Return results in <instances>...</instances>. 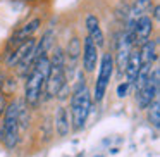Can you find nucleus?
<instances>
[{
    "instance_id": "1",
    "label": "nucleus",
    "mask_w": 160,
    "mask_h": 157,
    "mask_svg": "<svg viewBox=\"0 0 160 157\" xmlns=\"http://www.w3.org/2000/svg\"><path fill=\"white\" fill-rule=\"evenodd\" d=\"M50 69V60L48 57H40L35 60L29 74L26 76V86H24V102L28 107L36 109L42 100V93L45 90V80Z\"/></svg>"
},
{
    "instance_id": "2",
    "label": "nucleus",
    "mask_w": 160,
    "mask_h": 157,
    "mask_svg": "<svg viewBox=\"0 0 160 157\" xmlns=\"http://www.w3.org/2000/svg\"><path fill=\"white\" fill-rule=\"evenodd\" d=\"M91 111V95L90 90L86 88V80L83 73H79L78 85L74 86L72 97H71V116H72V128L83 129L86 124V119Z\"/></svg>"
},
{
    "instance_id": "3",
    "label": "nucleus",
    "mask_w": 160,
    "mask_h": 157,
    "mask_svg": "<svg viewBox=\"0 0 160 157\" xmlns=\"http://www.w3.org/2000/svg\"><path fill=\"white\" fill-rule=\"evenodd\" d=\"M48 60H50V69L45 80V93H47V98H53V97H57L60 88L67 83L64 50L60 47H55V50L52 54V59H48Z\"/></svg>"
},
{
    "instance_id": "4",
    "label": "nucleus",
    "mask_w": 160,
    "mask_h": 157,
    "mask_svg": "<svg viewBox=\"0 0 160 157\" xmlns=\"http://www.w3.org/2000/svg\"><path fill=\"white\" fill-rule=\"evenodd\" d=\"M0 140L7 149H14L19 142V124L16 116V104L7 105L5 114L2 118V128H0Z\"/></svg>"
},
{
    "instance_id": "5",
    "label": "nucleus",
    "mask_w": 160,
    "mask_h": 157,
    "mask_svg": "<svg viewBox=\"0 0 160 157\" xmlns=\"http://www.w3.org/2000/svg\"><path fill=\"white\" fill-rule=\"evenodd\" d=\"M112 73H114V54L105 52L103 55H102L100 71H98V78H97V83H95V95H93V98L97 102H100L102 98L105 97V92H107L108 83H110Z\"/></svg>"
},
{
    "instance_id": "6",
    "label": "nucleus",
    "mask_w": 160,
    "mask_h": 157,
    "mask_svg": "<svg viewBox=\"0 0 160 157\" xmlns=\"http://www.w3.org/2000/svg\"><path fill=\"white\" fill-rule=\"evenodd\" d=\"M158 86H160V69L155 67L153 73H150V78L146 85L139 92H136V102L139 109H146L157 97H158Z\"/></svg>"
},
{
    "instance_id": "7",
    "label": "nucleus",
    "mask_w": 160,
    "mask_h": 157,
    "mask_svg": "<svg viewBox=\"0 0 160 157\" xmlns=\"http://www.w3.org/2000/svg\"><path fill=\"white\" fill-rule=\"evenodd\" d=\"M40 24H42V21H40L38 18H35V19H31L29 23H26L24 26L18 28L14 33H12L9 45H21L22 42H26V40L33 38V35H35V33L38 31Z\"/></svg>"
},
{
    "instance_id": "8",
    "label": "nucleus",
    "mask_w": 160,
    "mask_h": 157,
    "mask_svg": "<svg viewBox=\"0 0 160 157\" xmlns=\"http://www.w3.org/2000/svg\"><path fill=\"white\" fill-rule=\"evenodd\" d=\"M35 47H36V40H35V38H29V40H26V42H22L21 45H18V49H16L14 52L9 55L7 64H9L11 67H12V66L16 67L22 59L33 55V52H35Z\"/></svg>"
},
{
    "instance_id": "9",
    "label": "nucleus",
    "mask_w": 160,
    "mask_h": 157,
    "mask_svg": "<svg viewBox=\"0 0 160 157\" xmlns=\"http://www.w3.org/2000/svg\"><path fill=\"white\" fill-rule=\"evenodd\" d=\"M83 67L84 71L91 73V71L97 67V62H98V49L90 38H84V43H83Z\"/></svg>"
},
{
    "instance_id": "10",
    "label": "nucleus",
    "mask_w": 160,
    "mask_h": 157,
    "mask_svg": "<svg viewBox=\"0 0 160 157\" xmlns=\"http://www.w3.org/2000/svg\"><path fill=\"white\" fill-rule=\"evenodd\" d=\"M86 31H88V38L97 45V49L105 45V36H103V31L100 28V21H98L97 16L90 14L86 18Z\"/></svg>"
},
{
    "instance_id": "11",
    "label": "nucleus",
    "mask_w": 160,
    "mask_h": 157,
    "mask_svg": "<svg viewBox=\"0 0 160 157\" xmlns=\"http://www.w3.org/2000/svg\"><path fill=\"white\" fill-rule=\"evenodd\" d=\"M139 67H141V59H139V49L138 47H132L129 50V55H128V62H126V80H128L129 85L134 83L136 80V74H138Z\"/></svg>"
},
{
    "instance_id": "12",
    "label": "nucleus",
    "mask_w": 160,
    "mask_h": 157,
    "mask_svg": "<svg viewBox=\"0 0 160 157\" xmlns=\"http://www.w3.org/2000/svg\"><path fill=\"white\" fill-rule=\"evenodd\" d=\"M152 29H153V23L152 18L148 16H141V18L136 21V28H134V43H145L148 42L150 35H152Z\"/></svg>"
},
{
    "instance_id": "13",
    "label": "nucleus",
    "mask_w": 160,
    "mask_h": 157,
    "mask_svg": "<svg viewBox=\"0 0 160 157\" xmlns=\"http://www.w3.org/2000/svg\"><path fill=\"white\" fill-rule=\"evenodd\" d=\"M53 38H55L53 31H52V29H47V31L43 33L42 40L36 43L35 52H33V59L36 60V59H40V57H45L47 52H48V50L52 49V45H53Z\"/></svg>"
},
{
    "instance_id": "14",
    "label": "nucleus",
    "mask_w": 160,
    "mask_h": 157,
    "mask_svg": "<svg viewBox=\"0 0 160 157\" xmlns=\"http://www.w3.org/2000/svg\"><path fill=\"white\" fill-rule=\"evenodd\" d=\"M55 129L60 136H66L71 129V123H69V114H67L66 107H59L55 114Z\"/></svg>"
},
{
    "instance_id": "15",
    "label": "nucleus",
    "mask_w": 160,
    "mask_h": 157,
    "mask_svg": "<svg viewBox=\"0 0 160 157\" xmlns=\"http://www.w3.org/2000/svg\"><path fill=\"white\" fill-rule=\"evenodd\" d=\"M16 104V116H18V124L19 129H26L29 124V111H28V104L24 102V98H18L14 102Z\"/></svg>"
},
{
    "instance_id": "16",
    "label": "nucleus",
    "mask_w": 160,
    "mask_h": 157,
    "mask_svg": "<svg viewBox=\"0 0 160 157\" xmlns=\"http://www.w3.org/2000/svg\"><path fill=\"white\" fill-rule=\"evenodd\" d=\"M155 45L157 42H145L141 47H139V59H141V64H148L152 66V62L157 59V54H155Z\"/></svg>"
},
{
    "instance_id": "17",
    "label": "nucleus",
    "mask_w": 160,
    "mask_h": 157,
    "mask_svg": "<svg viewBox=\"0 0 160 157\" xmlns=\"http://www.w3.org/2000/svg\"><path fill=\"white\" fill-rule=\"evenodd\" d=\"M152 9V0H136L131 7V12H129V18L136 19L138 21L141 16H145L146 12Z\"/></svg>"
},
{
    "instance_id": "18",
    "label": "nucleus",
    "mask_w": 160,
    "mask_h": 157,
    "mask_svg": "<svg viewBox=\"0 0 160 157\" xmlns=\"http://www.w3.org/2000/svg\"><path fill=\"white\" fill-rule=\"evenodd\" d=\"M81 50H83L81 40L78 38V36H74V38H71L69 43H67V50H66V54H64V55H66L71 62H76L78 57L81 55Z\"/></svg>"
},
{
    "instance_id": "19",
    "label": "nucleus",
    "mask_w": 160,
    "mask_h": 157,
    "mask_svg": "<svg viewBox=\"0 0 160 157\" xmlns=\"http://www.w3.org/2000/svg\"><path fill=\"white\" fill-rule=\"evenodd\" d=\"M148 107H150V111H148V121L152 123L155 128H158V126H160V100H158V97H157L155 100L148 105Z\"/></svg>"
},
{
    "instance_id": "20",
    "label": "nucleus",
    "mask_w": 160,
    "mask_h": 157,
    "mask_svg": "<svg viewBox=\"0 0 160 157\" xmlns=\"http://www.w3.org/2000/svg\"><path fill=\"white\" fill-rule=\"evenodd\" d=\"M129 12H131V7H129L126 2H121V4L117 5V9H115V16H117L121 21H128V19H129Z\"/></svg>"
},
{
    "instance_id": "21",
    "label": "nucleus",
    "mask_w": 160,
    "mask_h": 157,
    "mask_svg": "<svg viewBox=\"0 0 160 157\" xmlns=\"http://www.w3.org/2000/svg\"><path fill=\"white\" fill-rule=\"evenodd\" d=\"M129 86H131V85H129L128 81H124V83H121V85H119V86H117V97H119V98H124L126 95H128Z\"/></svg>"
},
{
    "instance_id": "22",
    "label": "nucleus",
    "mask_w": 160,
    "mask_h": 157,
    "mask_svg": "<svg viewBox=\"0 0 160 157\" xmlns=\"http://www.w3.org/2000/svg\"><path fill=\"white\" fill-rule=\"evenodd\" d=\"M5 109H7L5 95H2V93H0V121H2V118H4V114H5Z\"/></svg>"
},
{
    "instance_id": "23",
    "label": "nucleus",
    "mask_w": 160,
    "mask_h": 157,
    "mask_svg": "<svg viewBox=\"0 0 160 157\" xmlns=\"http://www.w3.org/2000/svg\"><path fill=\"white\" fill-rule=\"evenodd\" d=\"M160 7H158V5H153V18H155L157 19V21H158V18H160Z\"/></svg>"
},
{
    "instance_id": "24",
    "label": "nucleus",
    "mask_w": 160,
    "mask_h": 157,
    "mask_svg": "<svg viewBox=\"0 0 160 157\" xmlns=\"http://www.w3.org/2000/svg\"><path fill=\"white\" fill-rule=\"evenodd\" d=\"M4 83H5V74L0 71V90H2V86H4Z\"/></svg>"
},
{
    "instance_id": "25",
    "label": "nucleus",
    "mask_w": 160,
    "mask_h": 157,
    "mask_svg": "<svg viewBox=\"0 0 160 157\" xmlns=\"http://www.w3.org/2000/svg\"><path fill=\"white\" fill-rule=\"evenodd\" d=\"M95 157H102V155H95Z\"/></svg>"
}]
</instances>
